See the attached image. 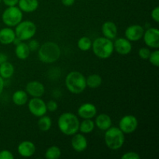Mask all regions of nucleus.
<instances>
[{
  "mask_svg": "<svg viewBox=\"0 0 159 159\" xmlns=\"http://www.w3.org/2000/svg\"><path fill=\"white\" fill-rule=\"evenodd\" d=\"M106 145L111 150H119L125 142V136L119 127H110L104 135Z\"/></svg>",
  "mask_w": 159,
  "mask_h": 159,
  "instance_id": "39448f33",
  "label": "nucleus"
},
{
  "mask_svg": "<svg viewBox=\"0 0 159 159\" xmlns=\"http://www.w3.org/2000/svg\"><path fill=\"white\" fill-rule=\"evenodd\" d=\"M79 117L72 113H64L57 120V126L63 134L72 136L79 132Z\"/></svg>",
  "mask_w": 159,
  "mask_h": 159,
  "instance_id": "f257e3e1",
  "label": "nucleus"
},
{
  "mask_svg": "<svg viewBox=\"0 0 159 159\" xmlns=\"http://www.w3.org/2000/svg\"><path fill=\"white\" fill-rule=\"evenodd\" d=\"M61 57V49L58 45L52 41H48L40 46L38 49V58L45 64H52Z\"/></svg>",
  "mask_w": 159,
  "mask_h": 159,
  "instance_id": "f03ea898",
  "label": "nucleus"
},
{
  "mask_svg": "<svg viewBox=\"0 0 159 159\" xmlns=\"http://www.w3.org/2000/svg\"><path fill=\"white\" fill-rule=\"evenodd\" d=\"M150 54V50L147 48H140L139 51H138V55H139V57H141V58H142L143 60H147V59H148Z\"/></svg>",
  "mask_w": 159,
  "mask_h": 159,
  "instance_id": "c756f323",
  "label": "nucleus"
},
{
  "mask_svg": "<svg viewBox=\"0 0 159 159\" xmlns=\"http://www.w3.org/2000/svg\"><path fill=\"white\" fill-rule=\"evenodd\" d=\"M95 126L98 127L99 130L106 131L110 127H112V120L108 114L101 113L96 117Z\"/></svg>",
  "mask_w": 159,
  "mask_h": 159,
  "instance_id": "6ab92c4d",
  "label": "nucleus"
},
{
  "mask_svg": "<svg viewBox=\"0 0 159 159\" xmlns=\"http://www.w3.org/2000/svg\"><path fill=\"white\" fill-rule=\"evenodd\" d=\"M8 60V57L6 54H3V53H0V65L2 64L3 62L7 61Z\"/></svg>",
  "mask_w": 159,
  "mask_h": 159,
  "instance_id": "4c0bfd02",
  "label": "nucleus"
},
{
  "mask_svg": "<svg viewBox=\"0 0 159 159\" xmlns=\"http://www.w3.org/2000/svg\"><path fill=\"white\" fill-rule=\"evenodd\" d=\"M18 6L23 12H33L39 6L38 0H19Z\"/></svg>",
  "mask_w": 159,
  "mask_h": 159,
  "instance_id": "aec40b11",
  "label": "nucleus"
},
{
  "mask_svg": "<svg viewBox=\"0 0 159 159\" xmlns=\"http://www.w3.org/2000/svg\"><path fill=\"white\" fill-rule=\"evenodd\" d=\"M37 124H38L39 129L42 131L45 132L51 129V126H52V120L49 116L43 115V116H40Z\"/></svg>",
  "mask_w": 159,
  "mask_h": 159,
  "instance_id": "a878e982",
  "label": "nucleus"
},
{
  "mask_svg": "<svg viewBox=\"0 0 159 159\" xmlns=\"http://www.w3.org/2000/svg\"><path fill=\"white\" fill-rule=\"evenodd\" d=\"M47 110L50 112H55L58 108L57 102L54 100H50L46 103Z\"/></svg>",
  "mask_w": 159,
  "mask_h": 159,
  "instance_id": "7c9ffc66",
  "label": "nucleus"
},
{
  "mask_svg": "<svg viewBox=\"0 0 159 159\" xmlns=\"http://www.w3.org/2000/svg\"><path fill=\"white\" fill-rule=\"evenodd\" d=\"M61 1L65 6H71L74 5L75 0H61Z\"/></svg>",
  "mask_w": 159,
  "mask_h": 159,
  "instance_id": "e433bc0d",
  "label": "nucleus"
},
{
  "mask_svg": "<svg viewBox=\"0 0 159 159\" xmlns=\"http://www.w3.org/2000/svg\"><path fill=\"white\" fill-rule=\"evenodd\" d=\"M113 47L115 51L120 55H127L132 51V44L130 40L123 37L116 39Z\"/></svg>",
  "mask_w": 159,
  "mask_h": 159,
  "instance_id": "ddd939ff",
  "label": "nucleus"
},
{
  "mask_svg": "<svg viewBox=\"0 0 159 159\" xmlns=\"http://www.w3.org/2000/svg\"><path fill=\"white\" fill-rule=\"evenodd\" d=\"M17 151L20 156L23 158H30L35 154L36 146L32 141H23L19 144Z\"/></svg>",
  "mask_w": 159,
  "mask_h": 159,
  "instance_id": "2eb2a0df",
  "label": "nucleus"
},
{
  "mask_svg": "<svg viewBox=\"0 0 159 159\" xmlns=\"http://www.w3.org/2000/svg\"><path fill=\"white\" fill-rule=\"evenodd\" d=\"M65 85L70 93L73 94H80L86 88V81L83 74L78 71L68 73L65 79Z\"/></svg>",
  "mask_w": 159,
  "mask_h": 159,
  "instance_id": "7ed1b4c3",
  "label": "nucleus"
},
{
  "mask_svg": "<svg viewBox=\"0 0 159 159\" xmlns=\"http://www.w3.org/2000/svg\"><path fill=\"white\" fill-rule=\"evenodd\" d=\"M61 155V151L57 146H51L47 149L45 152V158L47 159H57Z\"/></svg>",
  "mask_w": 159,
  "mask_h": 159,
  "instance_id": "bb28decb",
  "label": "nucleus"
},
{
  "mask_svg": "<svg viewBox=\"0 0 159 159\" xmlns=\"http://www.w3.org/2000/svg\"><path fill=\"white\" fill-rule=\"evenodd\" d=\"M2 20L7 26H16L23 20V12L16 6H8L2 12Z\"/></svg>",
  "mask_w": 159,
  "mask_h": 159,
  "instance_id": "0eeeda50",
  "label": "nucleus"
},
{
  "mask_svg": "<svg viewBox=\"0 0 159 159\" xmlns=\"http://www.w3.org/2000/svg\"><path fill=\"white\" fill-rule=\"evenodd\" d=\"M86 81V86L91 89L99 88L102 83V79L99 75L93 74L85 78Z\"/></svg>",
  "mask_w": 159,
  "mask_h": 159,
  "instance_id": "b1692460",
  "label": "nucleus"
},
{
  "mask_svg": "<svg viewBox=\"0 0 159 159\" xmlns=\"http://www.w3.org/2000/svg\"><path fill=\"white\" fill-rule=\"evenodd\" d=\"M102 33L104 37L113 40L117 36V26L113 22L107 21L102 24Z\"/></svg>",
  "mask_w": 159,
  "mask_h": 159,
  "instance_id": "a211bd4d",
  "label": "nucleus"
},
{
  "mask_svg": "<svg viewBox=\"0 0 159 159\" xmlns=\"http://www.w3.org/2000/svg\"><path fill=\"white\" fill-rule=\"evenodd\" d=\"M15 34L16 38L21 41L30 40L37 32V26L34 22L30 20H22L19 24L16 26Z\"/></svg>",
  "mask_w": 159,
  "mask_h": 159,
  "instance_id": "423d86ee",
  "label": "nucleus"
},
{
  "mask_svg": "<svg viewBox=\"0 0 159 159\" xmlns=\"http://www.w3.org/2000/svg\"><path fill=\"white\" fill-rule=\"evenodd\" d=\"M97 114V109L94 104L85 102L81 105L78 110V115L82 119H93Z\"/></svg>",
  "mask_w": 159,
  "mask_h": 159,
  "instance_id": "f8f14e48",
  "label": "nucleus"
},
{
  "mask_svg": "<svg viewBox=\"0 0 159 159\" xmlns=\"http://www.w3.org/2000/svg\"><path fill=\"white\" fill-rule=\"evenodd\" d=\"M15 31L11 27H4L0 30V43L4 45L13 43L16 39Z\"/></svg>",
  "mask_w": 159,
  "mask_h": 159,
  "instance_id": "f3484780",
  "label": "nucleus"
},
{
  "mask_svg": "<svg viewBox=\"0 0 159 159\" xmlns=\"http://www.w3.org/2000/svg\"><path fill=\"white\" fill-rule=\"evenodd\" d=\"M14 66L9 61H5L0 65V76L5 79H9L14 74Z\"/></svg>",
  "mask_w": 159,
  "mask_h": 159,
  "instance_id": "5701e85b",
  "label": "nucleus"
},
{
  "mask_svg": "<svg viewBox=\"0 0 159 159\" xmlns=\"http://www.w3.org/2000/svg\"><path fill=\"white\" fill-rule=\"evenodd\" d=\"M142 38H144V43L148 48L158 49L159 48V30L157 28H148L144 31Z\"/></svg>",
  "mask_w": 159,
  "mask_h": 159,
  "instance_id": "9d476101",
  "label": "nucleus"
},
{
  "mask_svg": "<svg viewBox=\"0 0 159 159\" xmlns=\"http://www.w3.org/2000/svg\"><path fill=\"white\" fill-rule=\"evenodd\" d=\"M138 119L133 115H125L119 122V128L124 134L133 133L138 128Z\"/></svg>",
  "mask_w": 159,
  "mask_h": 159,
  "instance_id": "1a4fd4ad",
  "label": "nucleus"
},
{
  "mask_svg": "<svg viewBox=\"0 0 159 159\" xmlns=\"http://www.w3.org/2000/svg\"><path fill=\"white\" fill-rule=\"evenodd\" d=\"M148 60L150 63L153 66L158 67L159 65V51L158 49H155L153 52H151L150 56L148 57Z\"/></svg>",
  "mask_w": 159,
  "mask_h": 159,
  "instance_id": "c85d7f7f",
  "label": "nucleus"
},
{
  "mask_svg": "<svg viewBox=\"0 0 159 159\" xmlns=\"http://www.w3.org/2000/svg\"><path fill=\"white\" fill-rule=\"evenodd\" d=\"M28 47H29L30 51H35L39 49L40 48V43L37 40H31L28 43Z\"/></svg>",
  "mask_w": 159,
  "mask_h": 159,
  "instance_id": "72a5a7b5",
  "label": "nucleus"
},
{
  "mask_svg": "<svg viewBox=\"0 0 159 159\" xmlns=\"http://www.w3.org/2000/svg\"><path fill=\"white\" fill-rule=\"evenodd\" d=\"M92 40L88 37H82L78 40V48L82 51H87L92 48Z\"/></svg>",
  "mask_w": 159,
  "mask_h": 159,
  "instance_id": "cd10ccee",
  "label": "nucleus"
},
{
  "mask_svg": "<svg viewBox=\"0 0 159 159\" xmlns=\"http://www.w3.org/2000/svg\"><path fill=\"white\" fill-rule=\"evenodd\" d=\"M151 16H152V20L155 22V23H159V7L156 6L155 9H153V10L152 11V13H151Z\"/></svg>",
  "mask_w": 159,
  "mask_h": 159,
  "instance_id": "f704fd0d",
  "label": "nucleus"
},
{
  "mask_svg": "<svg viewBox=\"0 0 159 159\" xmlns=\"http://www.w3.org/2000/svg\"><path fill=\"white\" fill-rule=\"evenodd\" d=\"M14 155L9 150H2L0 152V159H13Z\"/></svg>",
  "mask_w": 159,
  "mask_h": 159,
  "instance_id": "473e14b6",
  "label": "nucleus"
},
{
  "mask_svg": "<svg viewBox=\"0 0 159 159\" xmlns=\"http://www.w3.org/2000/svg\"><path fill=\"white\" fill-rule=\"evenodd\" d=\"M12 99L15 105L21 107L28 102V94L23 90H17L12 94Z\"/></svg>",
  "mask_w": 159,
  "mask_h": 159,
  "instance_id": "4be33fe9",
  "label": "nucleus"
},
{
  "mask_svg": "<svg viewBox=\"0 0 159 159\" xmlns=\"http://www.w3.org/2000/svg\"><path fill=\"white\" fill-rule=\"evenodd\" d=\"M144 29L143 26L138 24H134L129 26L125 30V37L130 41H138L143 37Z\"/></svg>",
  "mask_w": 159,
  "mask_h": 159,
  "instance_id": "9b49d317",
  "label": "nucleus"
},
{
  "mask_svg": "<svg viewBox=\"0 0 159 159\" xmlns=\"http://www.w3.org/2000/svg\"><path fill=\"white\" fill-rule=\"evenodd\" d=\"M72 139L71 141L72 148L79 153L86 150L87 147H88V141H87L86 138L83 134L78 133L72 135Z\"/></svg>",
  "mask_w": 159,
  "mask_h": 159,
  "instance_id": "dca6fc26",
  "label": "nucleus"
},
{
  "mask_svg": "<svg viewBox=\"0 0 159 159\" xmlns=\"http://www.w3.org/2000/svg\"><path fill=\"white\" fill-rule=\"evenodd\" d=\"M7 6H15L18 4L19 0H2Z\"/></svg>",
  "mask_w": 159,
  "mask_h": 159,
  "instance_id": "c9c22d12",
  "label": "nucleus"
},
{
  "mask_svg": "<svg viewBox=\"0 0 159 159\" xmlns=\"http://www.w3.org/2000/svg\"><path fill=\"white\" fill-rule=\"evenodd\" d=\"M1 2H2V0H0V3H1Z\"/></svg>",
  "mask_w": 159,
  "mask_h": 159,
  "instance_id": "ea45409f",
  "label": "nucleus"
},
{
  "mask_svg": "<svg viewBox=\"0 0 159 159\" xmlns=\"http://www.w3.org/2000/svg\"><path fill=\"white\" fill-rule=\"evenodd\" d=\"M140 155H138V153L134 152H126L125 154L122 155L121 158L122 159H140Z\"/></svg>",
  "mask_w": 159,
  "mask_h": 159,
  "instance_id": "2f4dec72",
  "label": "nucleus"
},
{
  "mask_svg": "<svg viewBox=\"0 0 159 159\" xmlns=\"http://www.w3.org/2000/svg\"><path fill=\"white\" fill-rule=\"evenodd\" d=\"M4 86H5V83H4V79L0 76V95L2 93L3 89H4Z\"/></svg>",
  "mask_w": 159,
  "mask_h": 159,
  "instance_id": "58836bf2",
  "label": "nucleus"
},
{
  "mask_svg": "<svg viewBox=\"0 0 159 159\" xmlns=\"http://www.w3.org/2000/svg\"><path fill=\"white\" fill-rule=\"evenodd\" d=\"M95 128L94 121L92 119H83V121L79 124V131L82 134H90Z\"/></svg>",
  "mask_w": 159,
  "mask_h": 159,
  "instance_id": "393cba45",
  "label": "nucleus"
},
{
  "mask_svg": "<svg viewBox=\"0 0 159 159\" xmlns=\"http://www.w3.org/2000/svg\"><path fill=\"white\" fill-rule=\"evenodd\" d=\"M92 48L95 55L101 59L109 58L114 51L113 42L104 37L96 38L92 43Z\"/></svg>",
  "mask_w": 159,
  "mask_h": 159,
  "instance_id": "20e7f679",
  "label": "nucleus"
},
{
  "mask_svg": "<svg viewBox=\"0 0 159 159\" xmlns=\"http://www.w3.org/2000/svg\"><path fill=\"white\" fill-rule=\"evenodd\" d=\"M15 54L16 56L20 60H26L30 54V50L27 43L21 41L16 44L15 48Z\"/></svg>",
  "mask_w": 159,
  "mask_h": 159,
  "instance_id": "412c9836",
  "label": "nucleus"
},
{
  "mask_svg": "<svg viewBox=\"0 0 159 159\" xmlns=\"http://www.w3.org/2000/svg\"><path fill=\"white\" fill-rule=\"evenodd\" d=\"M26 92L32 97H41L44 94V85L38 81H31L26 84Z\"/></svg>",
  "mask_w": 159,
  "mask_h": 159,
  "instance_id": "4468645a",
  "label": "nucleus"
},
{
  "mask_svg": "<svg viewBox=\"0 0 159 159\" xmlns=\"http://www.w3.org/2000/svg\"><path fill=\"white\" fill-rule=\"evenodd\" d=\"M28 109L30 113L37 117H40L48 112L46 102L40 97H33L28 103Z\"/></svg>",
  "mask_w": 159,
  "mask_h": 159,
  "instance_id": "6e6552de",
  "label": "nucleus"
}]
</instances>
